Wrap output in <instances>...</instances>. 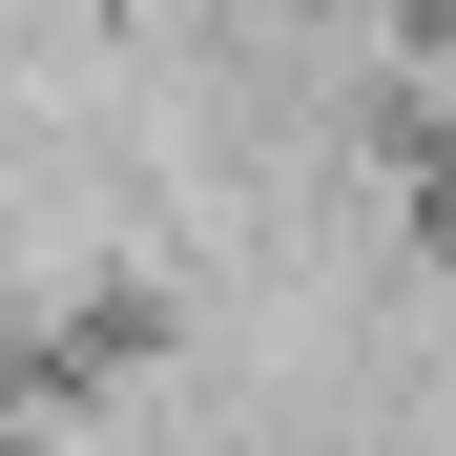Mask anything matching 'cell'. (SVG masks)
<instances>
[{"instance_id": "cell-1", "label": "cell", "mask_w": 456, "mask_h": 456, "mask_svg": "<svg viewBox=\"0 0 456 456\" xmlns=\"http://www.w3.org/2000/svg\"><path fill=\"white\" fill-rule=\"evenodd\" d=\"M167 312V187L84 125H21L0 145V353L21 373H84Z\"/></svg>"}, {"instance_id": "cell-3", "label": "cell", "mask_w": 456, "mask_h": 456, "mask_svg": "<svg viewBox=\"0 0 456 456\" xmlns=\"http://www.w3.org/2000/svg\"><path fill=\"white\" fill-rule=\"evenodd\" d=\"M21 395H42V373H21V353H0V436H21Z\"/></svg>"}, {"instance_id": "cell-2", "label": "cell", "mask_w": 456, "mask_h": 456, "mask_svg": "<svg viewBox=\"0 0 456 456\" xmlns=\"http://www.w3.org/2000/svg\"><path fill=\"white\" fill-rule=\"evenodd\" d=\"M415 167H436V228H456V104H436V125H415Z\"/></svg>"}]
</instances>
